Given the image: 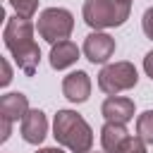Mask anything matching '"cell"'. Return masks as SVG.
Wrapping results in <instances>:
<instances>
[{
    "label": "cell",
    "mask_w": 153,
    "mask_h": 153,
    "mask_svg": "<svg viewBox=\"0 0 153 153\" xmlns=\"http://www.w3.org/2000/svg\"><path fill=\"white\" fill-rule=\"evenodd\" d=\"M2 38H5V48L12 53L19 69L24 74L33 76L38 69V62H41V48L33 41V24L22 17H10L5 24Z\"/></svg>",
    "instance_id": "1"
},
{
    "label": "cell",
    "mask_w": 153,
    "mask_h": 153,
    "mask_svg": "<svg viewBox=\"0 0 153 153\" xmlns=\"http://www.w3.org/2000/svg\"><path fill=\"white\" fill-rule=\"evenodd\" d=\"M53 136L60 146L69 148L72 153H91L93 131L88 122L74 110H57L53 120Z\"/></svg>",
    "instance_id": "2"
},
{
    "label": "cell",
    "mask_w": 153,
    "mask_h": 153,
    "mask_svg": "<svg viewBox=\"0 0 153 153\" xmlns=\"http://www.w3.org/2000/svg\"><path fill=\"white\" fill-rule=\"evenodd\" d=\"M129 12H131V2L124 0H86L81 10L84 22L96 31L122 26L129 19Z\"/></svg>",
    "instance_id": "3"
},
{
    "label": "cell",
    "mask_w": 153,
    "mask_h": 153,
    "mask_svg": "<svg viewBox=\"0 0 153 153\" xmlns=\"http://www.w3.org/2000/svg\"><path fill=\"white\" fill-rule=\"evenodd\" d=\"M36 29H38V33H41L43 41L60 43V41H67L69 38V33L74 29V17L65 7H48V10L41 12Z\"/></svg>",
    "instance_id": "4"
},
{
    "label": "cell",
    "mask_w": 153,
    "mask_h": 153,
    "mask_svg": "<svg viewBox=\"0 0 153 153\" xmlns=\"http://www.w3.org/2000/svg\"><path fill=\"white\" fill-rule=\"evenodd\" d=\"M139 81L136 67L131 62H112L105 65L98 74V88L108 96H117L120 91H129L134 88Z\"/></svg>",
    "instance_id": "5"
},
{
    "label": "cell",
    "mask_w": 153,
    "mask_h": 153,
    "mask_svg": "<svg viewBox=\"0 0 153 153\" xmlns=\"http://www.w3.org/2000/svg\"><path fill=\"white\" fill-rule=\"evenodd\" d=\"M112 53H115V38L112 36H108L103 31H93V33L86 36V41H84V55H86L88 62L103 65V62H108L112 57Z\"/></svg>",
    "instance_id": "6"
},
{
    "label": "cell",
    "mask_w": 153,
    "mask_h": 153,
    "mask_svg": "<svg viewBox=\"0 0 153 153\" xmlns=\"http://www.w3.org/2000/svg\"><path fill=\"white\" fill-rule=\"evenodd\" d=\"M62 93L69 103H86L91 96V76L81 69L67 74L62 81Z\"/></svg>",
    "instance_id": "7"
},
{
    "label": "cell",
    "mask_w": 153,
    "mask_h": 153,
    "mask_svg": "<svg viewBox=\"0 0 153 153\" xmlns=\"http://www.w3.org/2000/svg\"><path fill=\"white\" fill-rule=\"evenodd\" d=\"M105 122H120L127 124L129 120H134V100L124 98V96H108L103 108H100Z\"/></svg>",
    "instance_id": "8"
},
{
    "label": "cell",
    "mask_w": 153,
    "mask_h": 153,
    "mask_svg": "<svg viewBox=\"0 0 153 153\" xmlns=\"http://www.w3.org/2000/svg\"><path fill=\"white\" fill-rule=\"evenodd\" d=\"M45 134H48V117H45V112L38 110V108L29 110L24 115V120H22V136H24V141L38 146L45 139Z\"/></svg>",
    "instance_id": "9"
},
{
    "label": "cell",
    "mask_w": 153,
    "mask_h": 153,
    "mask_svg": "<svg viewBox=\"0 0 153 153\" xmlns=\"http://www.w3.org/2000/svg\"><path fill=\"white\" fill-rule=\"evenodd\" d=\"M129 141V131L120 122H105L100 129V146L105 153H120Z\"/></svg>",
    "instance_id": "10"
},
{
    "label": "cell",
    "mask_w": 153,
    "mask_h": 153,
    "mask_svg": "<svg viewBox=\"0 0 153 153\" xmlns=\"http://www.w3.org/2000/svg\"><path fill=\"white\" fill-rule=\"evenodd\" d=\"M26 112H29V98L24 93L14 91V93L0 96V115L2 117L12 120V122H19V120H24Z\"/></svg>",
    "instance_id": "11"
},
{
    "label": "cell",
    "mask_w": 153,
    "mask_h": 153,
    "mask_svg": "<svg viewBox=\"0 0 153 153\" xmlns=\"http://www.w3.org/2000/svg\"><path fill=\"white\" fill-rule=\"evenodd\" d=\"M76 60H79L76 43H72L69 38L67 41H60V43H53V50H50V67L53 69H67Z\"/></svg>",
    "instance_id": "12"
},
{
    "label": "cell",
    "mask_w": 153,
    "mask_h": 153,
    "mask_svg": "<svg viewBox=\"0 0 153 153\" xmlns=\"http://www.w3.org/2000/svg\"><path fill=\"white\" fill-rule=\"evenodd\" d=\"M136 136L146 143H153V110H146L136 120Z\"/></svg>",
    "instance_id": "13"
},
{
    "label": "cell",
    "mask_w": 153,
    "mask_h": 153,
    "mask_svg": "<svg viewBox=\"0 0 153 153\" xmlns=\"http://www.w3.org/2000/svg\"><path fill=\"white\" fill-rule=\"evenodd\" d=\"M10 2L17 12V17H22V19H31L38 10V0H10Z\"/></svg>",
    "instance_id": "14"
},
{
    "label": "cell",
    "mask_w": 153,
    "mask_h": 153,
    "mask_svg": "<svg viewBox=\"0 0 153 153\" xmlns=\"http://www.w3.org/2000/svg\"><path fill=\"white\" fill-rule=\"evenodd\" d=\"M120 153H146V141L139 136H129V141L124 143V148Z\"/></svg>",
    "instance_id": "15"
},
{
    "label": "cell",
    "mask_w": 153,
    "mask_h": 153,
    "mask_svg": "<svg viewBox=\"0 0 153 153\" xmlns=\"http://www.w3.org/2000/svg\"><path fill=\"white\" fill-rule=\"evenodd\" d=\"M141 26H143V33H146L148 38H153V7H148V10L143 12Z\"/></svg>",
    "instance_id": "16"
},
{
    "label": "cell",
    "mask_w": 153,
    "mask_h": 153,
    "mask_svg": "<svg viewBox=\"0 0 153 153\" xmlns=\"http://www.w3.org/2000/svg\"><path fill=\"white\" fill-rule=\"evenodd\" d=\"M0 67H2V76H0V86H7L12 81V67L7 60H0Z\"/></svg>",
    "instance_id": "17"
},
{
    "label": "cell",
    "mask_w": 153,
    "mask_h": 153,
    "mask_svg": "<svg viewBox=\"0 0 153 153\" xmlns=\"http://www.w3.org/2000/svg\"><path fill=\"white\" fill-rule=\"evenodd\" d=\"M10 131H12V120H7V117L0 115V141H7Z\"/></svg>",
    "instance_id": "18"
},
{
    "label": "cell",
    "mask_w": 153,
    "mask_h": 153,
    "mask_svg": "<svg viewBox=\"0 0 153 153\" xmlns=\"http://www.w3.org/2000/svg\"><path fill=\"white\" fill-rule=\"evenodd\" d=\"M143 72L153 79V50H151V53H146V57H143Z\"/></svg>",
    "instance_id": "19"
},
{
    "label": "cell",
    "mask_w": 153,
    "mask_h": 153,
    "mask_svg": "<svg viewBox=\"0 0 153 153\" xmlns=\"http://www.w3.org/2000/svg\"><path fill=\"white\" fill-rule=\"evenodd\" d=\"M36 153H65L62 148H41V151H36Z\"/></svg>",
    "instance_id": "20"
},
{
    "label": "cell",
    "mask_w": 153,
    "mask_h": 153,
    "mask_svg": "<svg viewBox=\"0 0 153 153\" xmlns=\"http://www.w3.org/2000/svg\"><path fill=\"white\" fill-rule=\"evenodd\" d=\"M124 2H131V0H124Z\"/></svg>",
    "instance_id": "21"
},
{
    "label": "cell",
    "mask_w": 153,
    "mask_h": 153,
    "mask_svg": "<svg viewBox=\"0 0 153 153\" xmlns=\"http://www.w3.org/2000/svg\"><path fill=\"white\" fill-rule=\"evenodd\" d=\"M96 153H98V151H96ZM103 153H105V151H103Z\"/></svg>",
    "instance_id": "22"
}]
</instances>
